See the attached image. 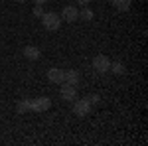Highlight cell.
<instances>
[{
	"mask_svg": "<svg viewBox=\"0 0 148 146\" xmlns=\"http://www.w3.org/2000/svg\"><path fill=\"white\" fill-rule=\"evenodd\" d=\"M42 26L47 32H57L61 28V16H57V12H44L42 14Z\"/></svg>",
	"mask_w": 148,
	"mask_h": 146,
	"instance_id": "6da1fadb",
	"label": "cell"
},
{
	"mask_svg": "<svg viewBox=\"0 0 148 146\" xmlns=\"http://www.w3.org/2000/svg\"><path fill=\"white\" fill-rule=\"evenodd\" d=\"M73 103V112L77 114V117H87L89 112H91V103H89V99H75V101H71Z\"/></svg>",
	"mask_w": 148,
	"mask_h": 146,
	"instance_id": "7a4b0ae2",
	"label": "cell"
},
{
	"mask_svg": "<svg viewBox=\"0 0 148 146\" xmlns=\"http://www.w3.org/2000/svg\"><path fill=\"white\" fill-rule=\"evenodd\" d=\"M109 67H111V59L105 56V53H99V56L93 59V69L97 73H107Z\"/></svg>",
	"mask_w": 148,
	"mask_h": 146,
	"instance_id": "3957f363",
	"label": "cell"
},
{
	"mask_svg": "<svg viewBox=\"0 0 148 146\" xmlns=\"http://www.w3.org/2000/svg\"><path fill=\"white\" fill-rule=\"evenodd\" d=\"M49 107H51V99H49V97H38V99H32V109H30V111L46 112Z\"/></svg>",
	"mask_w": 148,
	"mask_h": 146,
	"instance_id": "277c9868",
	"label": "cell"
},
{
	"mask_svg": "<svg viewBox=\"0 0 148 146\" xmlns=\"http://www.w3.org/2000/svg\"><path fill=\"white\" fill-rule=\"evenodd\" d=\"M61 20H63V22H69V24L77 22V20H79V10H77L73 4L65 6V8H63V12H61Z\"/></svg>",
	"mask_w": 148,
	"mask_h": 146,
	"instance_id": "5b68a950",
	"label": "cell"
},
{
	"mask_svg": "<svg viewBox=\"0 0 148 146\" xmlns=\"http://www.w3.org/2000/svg\"><path fill=\"white\" fill-rule=\"evenodd\" d=\"M59 95H61V99H63V101H75V99H77V87L67 85V83H61Z\"/></svg>",
	"mask_w": 148,
	"mask_h": 146,
	"instance_id": "8992f818",
	"label": "cell"
},
{
	"mask_svg": "<svg viewBox=\"0 0 148 146\" xmlns=\"http://www.w3.org/2000/svg\"><path fill=\"white\" fill-rule=\"evenodd\" d=\"M63 73H65V69L51 67L47 71V81L53 83V85H61V83H63Z\"/></svg>",
	"mask_w": 148,
	"mask_h": 146,
	"instance_id": "52a82bcc",
	"label": "cell"
},
{
	"mask_svg": "<svg viewBox=\"0 0 148 146\" xmlns=\"http://www.w3.org/2000/svg\"><path fill=\"white\" fill-rule=\"evenodd\" d=\"M81 81V75L77 69H67L65 73H63V83H67V85H73V87H77Z\"/></svg>",
	"mask_w": 148,
	"mask_h": 146,
	"instance_id": "ba28073f",
	"label": "cell"
},
{
	"mask_svg": "<svg viewBox=\"0 0 148 146\" xmlns=\"http://www.w3.org/2000/svg\"><path fill=\"white\" fill-rule=\"evenodd\" d=\"M22 53H24V57H26V59L36 61V59H40V57H42V49H40V47H36V45H26Z\"/></svg>",
	"mask_w": 148,
	"mask_h": 146,
	"instance_id": "9c48e42d",
	"label": "cell"
},
{
	"mask_svg": "<svg viewBox=\"0 0 148 146\" xmlns=\"http://www.w3.org/2000/svg\"><path fill=\"white\" fill-rule=\"evenodd\" d=\"M30 109H32V101L30 99H22V101H18V105H16V111L20 112V114L22 112H28Z\"/></svg>",
	"mask_w": 148,
	"mask_h": 146,
	"instance_id": "30bf717a",
	"label": "cell"
},
{
	"mask_svg": "<svg viewBox=\"0 0 148 146\" xmlns=\"http://www.w3.org/2000/svg\"><path fill=\"white\" fill-rule=\"evenodd\" d=\"M111 2H113V6L119 12H126L130 8V0H111Z\"/></svg>",
	"mask_w": 148,
	"mask_h": 146,
	"instance_id": "8fae6325",
	"label": "cell"
},
{
	"mask_svg": "<svg viewBox=\"0 0 148 146\" xmlns=\"http://www.w3.org/2000/svg\"><path fill=\"white\" fill-rule=\"evenodd\" d=\"M79 18L83 20V22H91L93 18H95V14H93V10L89 8V6H83V10L79 12Z\"/></svg>",
	"mask_w": 148,
	"mask_h": 146,
	"instance_id": "7c38bea8",
	"label": "cell"
},
{
	"mask_svg": "<svg viewBox=\"0 0 148 146\" xmlns=\"http://www.w3.org/2000/svg\"><path fill=\"white\" fill-rule=\"evenodd\" d=\"M109 71H113L114 75H125V73H126V67L121 63V61H114V63H111Z\"/></svg>",
	"mask_w": 148,
	"mask_h": 146,
	"instance_id": "4fadbf2b",
	"label": "cell"
},
{
	"mask_svg": "<svg viewBox=\"0 0 148 146\" xmlns=\"http://www.w3.org/2000/svg\"><path fill=\"white\" fill-rule=\"evenodd\" d=\"M42 14H44L42 4H36V6H34V16H36V18H42Z\"/></svg>",
	"mask_w": 148,
	"mask_h": 146,
	"instance_id": "5bb4252c",
	"label": "cell"
},
{
	"mask_svg": "<svg viewBox=\"0 0 148 146\" xmlns=\"http://www.w3.org/2000/svg\"><path fill=\"white\" fill-rule=\"evenodd\" d=\"M87 99H89L91 105H97V103H99V95H91V97H87Z\"/></svg>",
	"mask_w": 148,
	"mask_h": 146,
	"instance_id": "9a60e30c",
	"label": "cell"
},
{
	"mask_svg": "<svg viewBox=\"0 0 148 146\" xmlns=\"http://www.w3.org/2000/svg\"><path fill=\"white\" fill-rule=\"evenodd\" d=\"M75 2H77L79 6H89V2H91V0H75Z\"/></svg>",
	"mask_w": 148,
	"mask_h": 146,
	"instance_id": "2e32d148",
	"label": "cell"
},
{
	"mask_svg": "<svg viewBox=\"0 0 148 146\" xmlns=\"http://www.w3.org/2000/svg\"><path fill=\"white\" fill-rule=\"evenodd\" d=\"M46 2H47V0H34V4H42V6H44Z\"/></svg>",
	"mask_w": 148,
	"mask_h": 146,
	"instance_id": "e0dca14e",
	"label": "cell"
},
{
	"mask_svg": "<svg viewBox=\"0 0 148 146\" xmlns=\"http://www.w3.org/2000/svg\"><path fill=\"white\" fill-rule=\"evenodd\" d=\"M14 2H26V0H14Z\"/></svg>",
	"mask_w": 148,
	"mask_h": 146,
	"instance_id": "ac0fdd59",
	"label": "cell"
}]
</instances>
